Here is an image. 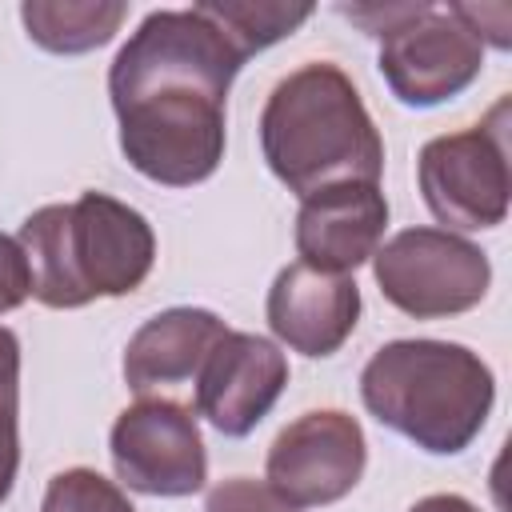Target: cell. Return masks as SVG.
Returning a JSON list of instances; mask_svg holds the SVG:
<instances>
[{"instance_id": "obj_14", "label": "cell", "mask_w": 512, "mask_h": 512, "mask_svg": "<svg viewBox=\"0 0 512 512\" xmlns=\"http://www.w3.org/2000/svg\"><path fill=\"white\" fill-rule=\"evenodd\" d=\"M128 8L116 0H64V4H48V0H28L20 4V20L28 28V36L60 56H76V52H92L100 44H108L120 24H124Z\"/></svg>"}, {"instance_id": "obj_20", "label": "cell", "mask_w": 512, "mask_h": 512, "mask_svg": "<svg viewBox=\"0 0 512 512\" xmlns=\"http://www.w3.org/2000/svg\"><path fill=\"white\" fill-rule=\"evenodd\" d=\"M16 384H20V340L12 328L0 324V400L16 404Z\"/></svg>"}, {"instance_id": "obj_4", "label": "cell", "mask_w": 512, "mask_h": 512, "mask_svg": "<svg viewBox=\"0 0 512 512\" xmlns=\"http://www.w3.org/2000/svg\"><path fill=\"white\" fill-rule=\"evenodd\" d=\"M364 408L432 456L464 452L496 400L492 368L452 340H392L360 372Z\"/></svg>"}, {"instance_id": "obj_9", "label": "cell", "mask_w": 512, "mask_h": 512, "mask_svg": "<svg viewBox=\"0 0 512 512\" xmlns=\"http://www.w3.org/2000/svg\"><path fill=\"white\" fill-rule=\"evenodd\" d=\"M364 464V428L340 408H320L280 428L268 448L264 472L268 488L292 508H324L344 500L360 484Z\"/></svg>"}, {"instance_id": "obj_18", "label": "cell", "mask_w": 512, "mask_h": 512, "mask_svg": "<svg viewBox=\"0 0 512 512\" xmlns=\"http://www.w3.org/2000/svg\"><path fill=\"white\" fill-rule=\"evenodd\" d=\"M32 296V272L24 260V248L16 236L0 232V312L20 308Z\"/></svg>"}, {"instance_id": "obj_17", "label": "cell", "mask_w": 512, "mask_h": 512, "mask_svg": "<svg viewBox=\"0 0 512 512\" xmlns=\"http://www.w3.org/2000/svg\"><path fill=\"white\" fill-rule=\"evenodd\" d=\"M204 512H300L288 500H280L268 480H252V476H232L224 484H216L208 492Z\"/></svg>"}, {"instance_id": "obj_3", "label": "cell", "mask_w": 512, "mask_h": 512, "mask_svg": "<svg viewBox=\"0 0 512 512\" xmlns=\"http://www.w3.org/2000/svg\"><path fill=\"white\" fill-rule=\"evenodd\" d=\"M16 240L32 272V296L44 308H84L96 296H128L148 280L156 260L152 224L104 192L36 208Z\"/></svg>"}, {"instance_id": "obj_2", "label": "cell", "mask_w": 512, "mask_h": 512, "mask_svg": "<svg viewBox=\"0 0 512 512\" xmlns=\"http://www.w3.org/2000/svg\"><path fill=\"white\" fill-rule=\"evenodd\" d=\"M260 148L272 176L300 200L348 180L376 184L384 172V140L356 84L328 60L304 64L272 88Z\"/></svg>"}, {"instance_id": "obj_1", "label": "cell", "mask_w": 512, "mask_h": 512, "mask_svg": "<svg viewBox=\"0 0 512 512\" xmlns=\"http://www.w3.org/2000/svg\"><path fill=\"white\" fill-rule=\"evenodd\" d=\"M244 56L200 8L152 12L108 68L124 160L168 188L208 180L224 160V100Z\"/></svg>"}, {"instance_id": "obj_8", "label": "cell", "mask_w": 512, "mask_h": 512, "mask_svg": "<svg viewBox=\"0 0 512 512\" xmlns=\"http://www.w3.org/2000/svg\"><path fill=\"white\" fill-rule=\"evenodd\" d=\"M108 452L120 484L144 496H192L208 480L196 416L168 396L124 408L112 424Z\"/></svg>"}, {"instance_id": "obj_12", "label": "cell", "mask_w": 512, "mask_h": 512, "mask_svg": "<svg viewBox=\"0 0 512 512\" xmlns=\"http://www.w3.org/2000/svg\"><path fill=\"white\" fill-rule=\"evenodd\" d=\"M360 320V288L308 264H288L268 288V328L300 356H332Z\"/></svg>"}, {"instance_id": "obj_5", "label": "cell", "mask_w": 512, "mask_h": 512, "mask_svg": "<svg viewBox=\"0 0 512 512\" xmlns=\"http://www.w3.org/2000/svg\"><path fill=\"white\" fill-rule=\"evenodd\" d=\"M340 12L368 28V36H380V72L400 104H444L484 68V40L460 4H368Z\"/></svg>"}, {"instance_id": "obj_15", "label": "cell", "mask_w": 512, "mask_h": 512, "mask_svg": "<svg viewBox=\"0 0 512 512\" xmlns=\"http://www.w3.org/2000/svg\"><path fill=\"white\" fill-rule=\"evenodd\" d=\"M196 8L228 36V44L244 60L260 48L292 36L312 16V4H256V0H212V4H196Z\"/></svg>"}, {"instance_id": "obj_7", "label": "cell", "mask_w": 512, "mask_h": 512, "mask_svg": "<svg viewBox=\"0 0 512 512\" xmlns=\"http://www.w3.org/2000/svg\"><path fill=\"white\" fill-rule=\"evenodd\" d=\"M372 276L388 304L416 320H440L476 308L488 296V256L444 228H404L372 256Z\"/></svg>"}, {"instance_id": "obj_16", "label": "cell", "mask_w": 512, "mask_h": 512, "mask_svg": "<svg viewBox=\"0 0 512 512\" xmlns=\"http://www.w3.org/2000/svg\"><path fill=\"white\" fill-rule=\"evenodd\" d=\"M40 512H136V508L96 468H68L48 480Z\"/></svg>"}, {"instance_id": "obj_11", "label": "cell", "mask_w": 512, "mask_h": 512, "mask_svg": "<svg viewBox=\"0 0 512 512\" xmlns=\"http://www.w3.org/2000/svg\"><path fill=\"white\" fill-rule=\"evenodd\" d=\"M384 228H388V200L380 184L348 180V184L320 188L304 196L296 212L300 264L332 276H348L376 256Z\"/></svg>"}, {"instance_id": "obj_13", "label": "cell", "mask_w": 512, "mask_h": 512, "mask_svg": "<svg viewBox=\"0 0 512 512\" xmlns=\"http://www.w3.org/2000/svg\"><path fill=\"white\" fill-rule=\"evenodd\" d=\"M224 320L208 308H168L144 320L124 348V380L140 396L196 384L208 352L224 336Z\"/></svg>"}, {"instance_id": "obj_6", "label": "cell", "mask_w": 512, "mask_h": 512, "mask_svg": "<svg viewBox=\"0 0 512 512\" xmlns=\"http://www.w3.org/2000/svg\"><path fill=\"white\" fill-rule=\"evenodd\" d=\"M508 100L476 128L436 136L420 148L416 176L428 212L448 224L444 232H480L496 228L508 216L512 172H508Z\"/></svg>"}, {"instance_id": "obj_19", "label": "cell", "mask_w": 512, "mask_h": 512, "mask_svg": "<svg viewBox=\"0 0 512 512\" xmlns=\"http://www.w3.org/2000/svg\"><path fill=\"white\" fill-rule=\"evenodd\" d=\"M16 468H20V436H16V404L0 400V504L8 500L12 492V480H16Z\"/></svg>"}, {"instance_id": "obj_21", "label": "cell", "mask_w": 512, "mask_h": 512, "mask_svg": "<svg viewBox=\"0 0 512 512\" xmlns=\"http://www.w3.org/2000/svg\"><path fill=\"white\" fill-rule=\"evenodd\" d=\"M408 512H480L472 500H464V496H456V492H436V496H424V500H416Z\"/></svg>"}, {"instance_id": "obj_10", "label": "cell", "mask_w": 512, "mask_h": 512, "mask_svg": "<svg viewBox=\"0 0 512 512\" xmlns=\"http://www.w3.org/2000/svg\"><path fill=\"white\" fill-rule=\"evenodd\" d=\"M288 384L284 352L252 332H224L196 376V408L224 436H248Z\"/></svg>"}]
</instances>
